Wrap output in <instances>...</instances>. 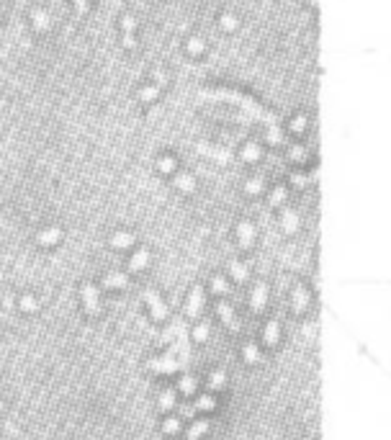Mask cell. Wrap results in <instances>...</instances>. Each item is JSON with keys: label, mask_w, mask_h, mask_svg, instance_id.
Returning a JSON list of instances; mask_svg holds the SVG:
<instances>
[{"label": "cell", "mask_w": 391, "mask_h": 440, "mask_svg": "<svg viewBox=\"0 0 391 440\" xmlns=\"http://www.w3.org/2000/svg\"><path fill=\"white\" fill-rule=\"evenodd\" d=\"M162 430H165L167 435H175V432L180 430V419H178V417H172V419H167V422L162 425Z\"/></svg>", "instance_id": "836d02e7"}, {"label": "cell", "mask_w": 391, "mask_h": 440, "mask_svg": "<svg viewBox=\"0 0 391 440\" xmlns=\"http://www.w3.org/2000/svg\"><path fill=\"white\" fill-rule=\"evenodd\" d=\"M224 384H227L224 371H214V373L209 376V386H211V389H224Z\"/></svg>", "instance_id": "4316f807"}, {"label": "cell", "mask_w": 391, "mask_h": 440, "mask_svg": "<svg viewBox=\"0 0 391 440\" xmlns=\"http://www.w3.org/2000/svg\"><path fill=\"white\" fill-rule=\"evenodd\" d=\"M260 147L255 144V142H250V144H245L242 147V160H247V162H255V160H260Z\"/></svg>", "instance_id": "cb8c5ba5"}, {"label": "cell", "mask_w": 391, "mask_h": 440, "mask_svg": "<svg viewBox=\"0 0 391 440\" xmlns=\"http://www.w3.org/2000/svg\"><path fill=\"white\" fill-rule=\"evenodd\" d=\"M185 52H188L190 57H201V54H206V44H204V39L190 36V39L185 42Z\"/></svg>", "instance_id": "4fadbf2b"}, {"label": "cell", "mask_w": 391, "mask_h": 440, "mask_svg": "<svg viewBox=\"0 0 391 440\" xmlns=\"http://www.w3.org/2000/svg\"><path fill=\"white\" fill-rule=\"evenodd\" d=\"M75 6H77V13H85L88 11V0H75Z\"/></svg>", "instance_id": "f35d334b"}, {"label": "cell", "mask_w": 391, "mask_h": 440, "mask_svg": "<svg viewBox=\"0 0 391 440\" xmlns=\"http://www.w3.org/2000/svg\"><path fill=\"white\" fill-rule=\"evenodd\" d=\"M288 131H294V134H304L306 131V116H294L291 121H288Z\"/></svg>", "instance_id": "d4e9b609"}, {"label": "cell", "mask_w": 391, "mask_h": 440, "mask_svg": "<svg viewBox=\"0 0 391 440\" xmlns=\"http://www.w3.org/2000/svg\"><path fill=\"white\" fill-rule=\"evenodd\" d=\"M265 301H268V286H265V283H258L255 291H252V301H250L252 312H263Z\"/></svg>", "instance_id": "ba28073f"}, {"label": "cell", "mask_w": 391, "mask_h": 440, "mask_svg": "<svg viewBox=\"0 0 391 440\" xmlns=\"http://www.w3.org/2000/svg\"><path fill=\"white\" fill-rule=\"evenodd\" d=\"M193 337L199 340V342H204L209 337V324H199V327H196V332H193Z\"/></svg>", "instance_id": "d590c367"}, {"label": "cell", "mask_w": 391, "mask_h": 440, "mask_svg": "<svg viewBox=\"0 0 391 440\" xmlns=\"http://www.w3.org/2000/svg\"><path fill=\"white\" fill-rule=\"evenodd\" d=\"M296 229H299V216H296V211L283 208V232L286 235H294Z\"/></svg>", "instance_id": "5bb4252c"}, {"label": "cell", "mask_w": 391, "mask_h": 440, "mask_svg": "<svg viewBox=\"0 0 391 440\" xmlns=\"http://www.w3.org/2000/svg\"><path fill=\"white\" fill-rule=\"evenodd\" d=\"M214 404H217V399H214V396H209V394H206V396H201V399H199V401H196V404H193V407H190V409H185V412H183V414H185V417H190V414H193V412H201V409H214Z\"/></svg>", "instance_id": "ac0fdd59"}, {"label": "cell", "mask_w": 391, "mask_h": 440, "mask_svg": "<svg viewBox=\"0 0 391 440\" xmlns=\"http://www.w3.org/2000/svg\"><path fill=\"white\" fill-rule=\"evenodd\" d=\"M180 391H183V394H193V391H196V381H193L190 376H185V378L180 381Z\"/></svg>", "instance_id": "e575fe53"}, {"label": "cell", "mask_w": 391, "mask_h": 440, "mask_svg": "<svg viewBox=\"0 0 391 440\" xmlns=\"http://www.w3.org/2000/svg\"><path fill=\"white\" fill-rule=\"evenodd\" d=\"M147 263H149V253H147V250H139V253H134V258H131V263H129V271L136 273V271H142Z\"/></svg>", "instance_id": "7402d4cb"}, {"label": "cell", "mask_w": 391, "mask_h": 440, "mask_svg": "<svg viewBox=\"0 0 391 440\" xmlns=\"http://www.w3.org/2000/svg\"><path fill=\"white\" fill-rule=\"evenodd\" d=\"M175 188L183 190V193H196V180L190 175H185V173H178L175 175Z\"/></svg>", "instance_id": "9a60e30c"}, {"label": "cell", "mask_w": 391, "mask_h": 440, "mask_svg": "<svg viewBox=\"0 0 391 440\" xmlns=\"http://www.w3.org/2000/svg\"><path fill=\"white\" fill-rule=\"evenodd\" d=\"M121 42L126 49H136V21L131 13L121 16Z\"/></svg>", "instance_id": "7a4b0ae2"}, {"label": "cell", "mask_w": 391, "mask_h": 440, "mask_svg": "<svg viewBox=\"0 0 391 440\" xmlns=\"http://www.w3.org/2000/svg\"><path fill=\"white\" fill-rule=\"evenodd\" d=\"M157 170L165 173V175H167V173H175V160H172V157H160V160H157Z\"/></svg>", "instance_id": "83f0119b"}, {"label": "cell", "mask_w": 391, "mask_h": 440, "mask_svg": "<svg viewBox=\"0 0 391 440\" xmlns=\"http://www.w3.org/2000/svg\"><path fill=\"white\" fill-rule=\"evenodd\" d=\"M263 178H252V180H247V185H245V190L250 193V196H255V193H260L263 190Z\"/></svg>", "instance_id": "4dcf8cb0"}, {"label": "cell", "mask_w": 391, "mask_h": 440, "mask_svg": "<svg viewBox=\"0 0 391 440\" xmlns=\"http://www.w3.org/2000/svg\"><path fill=\"white\" fill-rule=\"evenodd\" d=\"M111 245H113V247H119V250L131 247V245H134V235H131V232H119V235H113V237H111Z\"/></svg>", "instance_id": "44dd1931"}, {"label": "cell", "mask_w": 391, "mask_h": 440, "mask_svg": "<svg viewBox=\"0 0 391 440\" xmlns=\"http://www.w3.org/2000/svg\"><path fill=\"white\" fill-rule=\"evenodd\" d=\"M306 3H311V6H314V3H317V0H306Z\"/></svg>", "instance_id": "ab89813d"}, {"label": "cell", "mask_w": 391, "mask_h": 440, "mask_svg": "<svg viewBox=\"0 0 391 440\" xmlns=\"http://www.w3.org/2000/svg\"><path fill=\"white\" fill-rule=\"evenodd\" d=\"M201 304H204V289H201V286H196V289L190 291V296H188V309H185L188 319H196V317H199Z\"/></svg>", "instance_id": "5b68a950"}, {"label": "cell", "mask_w": 391, "mask_h": 440, "mask_svg": "<svg viewBox=\"0 0 391 440\" xmlns=\"http://www.w3.org/2000/svg\"><path fill=\"white\" fill-rule=\"evenodd\" d=\"M31 26H34V31H36V34H47V31H49V26H52L49 13H47L44 8H34V11H31Z\"/></svg>", "instance_id": "8992f818"}, {"label": "cell", "mask_w": 391, "mask_h": 440, "mask_svg": "<svg viewBox=\"0 0 391 440\" xmlns=\"http://www.w3.org/2000/svg\"><path fill=\"white\" fill-rule=\"evenodd\" d=\"M160 93H162V85H157V83H154V85H144V88H139L136 98H139L142 103H152Z\"/></svg>", "instance_id": "7c38bea8"}, {"label": "cell", "mask_w": 391, "mask_h": 440, "mask_svg": "<svg viewBox=\"0 0 391 440\" xmlns=\"http://www.w3.org/2000/svg\"><path fill=\"white\" fill-rule=\"evenodd\" d=\"M286 196H288L286 185H278V188H273V193H270V206H281V203L286 201Z\"/></svg>", "instance_id": "484cf974"}, {"label": "cell", "mask_w": 391, "mask_h": 440, "mask_svg": "<svg viewBox=\"0 0 391 440\" xmlns=\"http://www.w3.org/2000/svg\"><path fill=\"white\" fill-rule=\"evenodd\" d=\"M36 240H39V245H57L62 240V229H57V227L54 229H44Z\"/></svg>", "instance_id": "ffe728a7"}, {"label": "cell", "mask_w": 391, "mask_h": 440, "mask_svg": "<svg viewBox=\"0 0 391 440\" xmlns=\"http://www.w3.org/2000/svg\"><path fill=\"white\" fill-rule=\"evenodd\" d=\"M291 180H294L299 188H304V185L309 183V178H304V175H299V173H294V175H291Z\"/></svg>", "instance_id": "74e56055"}, {"label": "cell", "mask_w": 391, "mask_h": 440, "mask_svg": "<svg viewBox=\"0 0 391 440\" xmlns=\"http://www.w3.org/2000/svg\"><path fill=\"white\" fill-rule=\"evenodd\" d=\"M219 26H222V31H234L240 26V21H237L234 13H222L219 16Z\"/></svg>", "instance_id": "603a6c76"}, {"label": "cell", "mask_w": 391, "mask_h": 440, "mask_svg": "<svg viewBox=\"0 0 391 440\" xmlns=\"http://www.w3.org/2000/svg\"><path fill=\"white\" fill-rule=\"evenodd\" d=\"M175 404V391H162L160 394V409H170Z\"/></svg>", "instance_id": "1f68e13d"}, {"label": "cell", "mask_w": 391, "mask_h": 440, "mask_svg": "<svg viewBox=\"0 0 391 440\" xmlns=\"http://www.w3.org/2000/svg\"><path fill=\"white\" fill-rule=\"evenodd\" d=\"M0 412H3V404H0Z\"/></svg>", "instance_id": "60d3db41"}, {"label": "cell", "mask_w": 391, "mask_h": 440, "mask_svg": "<svg viewBox=\"0 0 391 440\" xmlns=\"http://www.w3.org/2000/svg\"><path fill=\"white\" fill-rule=\"evenodd\" d=\"M211 291H214V294H229V286L224 283L222 276H214V278H211Z\"/></svg>", "instance_id": "f546056e"}, {"label": "cell", "mask_w": 391, "mask_h": 440, "mask_svg": "<svg viewBox=\"0 0 391 440\" xmlns=\"http://www.w3.org/2000/svg\"><path fill=\"white\" fill-rule=\"evenodd\" d=\"M80 294H83V307H85V312H88L90 317H98V312H101V299H98V289H95L93 283H83Z\"/></svg>", "instance_id": "3957f363"}, {"label": "cell", "mask_w": 391, "mask_h": 440, "mask_svg": "<svg viewBox=\"0 0 391 440\" xmlns=\"http://www.w3.org/2000/svg\"><path fill=\"white\" fill-rule=\"evenodd\" d=\"M288 157H291V160H299V162H301V160L306 157V152H304V147H294V149L288 152Z\"/></svg>", "instance_id": "8d00e7d4"}, {"label": "cell", "mask_w": 391, "mask_h": 440, "mask_svg": "<svg viewBox=\"0 0 391 440\" xmlns=\"http://www.w3.org/2000/svg\"><path fill=\"white\" fill-rule=\"evenodd\" d=\"M144 301H147V307L152 309V317H154L157 322L167 319V307L162 304V299H160V294H157V291L147 289V291H144Z\"/></svg>", "instance_id": "277c9868"}, {"label": "cell", "mask_w": 391, "mask_h": 440, "mask_svg": "<svg viewBox=\"0 0 391 440\" xmlns=\"http://www.w3.org/2000/svg\"><path fill=\"white\" fill-rule=\"evenodd\" d=\"M206 430H209V419H199V422H193V425L188 427L185 437H188V440H199Z\"/></svg>", "instance_id": "d6986e66"}, {"label": "cell", "mask_w": 391, "mask_h": 440, "mask_svg": "<svg viewBox=\"0 0 391 440\" xmlns=\"http://www.w3.org/2000/svg\"><path fill=\"white\" fill-rule=\"evenodd\" d=\"M180 368H183V360H175L172 355H160V358L147 360V371H154V373H175Z\"/></svg>", "instance_id": "6da1fadb"}, {"label": "cell", "mask_w": 391, "mask_h": 440, "mask_svg": "<svg viewBox=\"0 0 391 440\" xmlns=\"http://www.w3.org/2000/svg\"><path fill=\"white\" fill-rule=\"evenodd\" d=\"M242 353H245V360H247V363H258V360H260V353H258V348H255L252 342H247V345L242 348Z\"/></svg>", "instance_id": "f1b7e54d"}, {"label": "cell", "mask_w": 391, "mask_h": 440, "mask_svg": "<svg viewBox=\"0 0 391 440\" xmlns=\"http://www.w3.org/2000/svg\"><path fill=\"white\" fill-rule=\"evenodd\" d=\"M229 276L234 278V281H247V276H250V268L245 265V263H237V260H229Z\"/></svg>", "instance_id": "2e32d148"}, {"label": "cell", "mask_w": 391, "mask_h": 440, "mask_svg": "<svg viewBox=\"0 0 391 440\" xmlns=\"http://www.w3.org/2000/svg\"><path fill=\"white\" fill-rule=\"evenodd\" d=\"M126 283H129L126 273H108V276H103V289H124Z\"/></svg>", "instance_id": "30bf717a"}, {"label": "cell", "mask_w": 391, "mask_h": 440, "mask_svg": "<svg viewBox=\"0 0 391 440\" xmlns=\"http://www.w3.org/2000/svg\"><path fill=\"white\" fill-rule=\"evenodd\" d=\"M237 240H240V247L242 250H250L252 242H255V227L250 222H240L237 227Z\"/></svg>", "instance_id": "52a82bcc"}, {"label": "cell", "mask_w": 391, "mask_h": 440, "mask_svg": "<svg viewBox=\"0 0 391 440\" xmlns=\"http://www.w3.org/2000/svg\"><path fill=\"white\" fill-rule=\"evenodd\" d=\"M278 330H281L278 319H270V322L265 324V330H263V340H265V345H276V342H278Z\"/></svg>", "instance_id": "e0dca14e"}, {"label": "cell", "mask_w": 391, "mask_h": 440, "mask_svg": "<svg viewBox=\"0 0 391 440\" xmlns=\"http://www.w3.org/2000/svg\"><path fill=\"white\" fill-rule=\"evenodd\" d=\"M21 309H24V312H36V309H39V301H36L34 296H24V299H21Z\"/></svg>", "instance_id": "d6a6232c"}, {"label": "cell", "mask_w": 391, "mask_h": 440, "mask_svg": "<svg viewBox=\"0 0 391 440\" xmlns=\"http://www.w3.org/2000/svg\"><path fill=\"white\" fill-rule=\"evenodd\" d=\"M217 312H219V317L224 319V324H227V327H232L234 332L240 330V324H237V319H234V309H232L227 301H219V304H217Z\"/></svg>", "instance_id": "9c48e42d"}, {"label": "cell", "mask_w": 391, "mask_h": 440, "mask_svg": "<svg viewBox=\"0 0 391 440\" xmlns=\"http://www.w3.org/2000/svg\"><path fill=\"white\" fill-rule=\"evenodd\" d=\"M291 299H294V312H296V314H301V312L306 309V304H309V294H306L304 286H296Z\"/></svg>", "instance_id": "8fae6325"}]
</instances>
